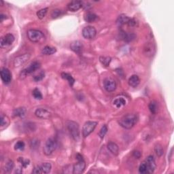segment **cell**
Wrapping results in <instances>:
<instances>
[{
  "label": "cell",
  "mask_w": 174,
  "mask_h": 174,
  "mask_svg": "<svg viewBox=\"0 0 174 174\" xmlns=\"http://www.w3.org/2000/svg\"><path fill=\"white\" fill-rule=\"evenodd\" d=\"M57 147V140L53 137L49 138V140L46 141V142L44 146V149H43L44 155L46 156L51 155L52 152L56 150Z\"/></svg>",
  "instance_id": "4"
},
{
  "label": "cell",
  "mask_w": 174,
  "mask_h": 174,
  "mask_svg": "<svg viewBox=\"0 0 174 174\" xmlns=\"http://www.w3.org/2000/svg\"><path fill=\"white\" fill-rule=\"evenodd\" d=\"M18 161H19V162L21 163V165L22 168H26L27 166H29V163H30L29 160L24 159V158H22V157H19Z\"/></svg>",
  "instance_id": "34"
},
{
  "label": "cell",
  "mask_w": 174,
  "mask_h": 174,
  "mask_svg": "<svg viewBox=\"0 0 174 174\" xmlns=\"http://www.w3.org/2000/svg\"><path fill=\"white\" fill-rule=\"evenodd\" d=\"M57 52V49L53 47H50L49 46H45L42 50V53L44 55H51Z\"/></svg>",
  "instance_id": "25"
},
{
  "label": "cell",
  "mask_w": 174,
  "mask_h": 174,
  "mask_svg": "<svg viewBox=\"0 0 174 174\" xmlns=\"http://www.w3.org/2000/svg\"><path fill=\"white\" fill-rule=\"evenodd\" d=\"M1 78L2 81L5 84H9L12 80V74L10 71L6 67L1 68Z\"/></svg>",
  "instance_id": "14"
},
{
  "label": "cell",
  "mask_w": 174,
  "mask_h": 174,
  "mask_svg": "<svg viewBox=\"0 0 174 174\" xmlns=\"http://www.w3.org/2000/svg\"><path fill=\"white\" fill-rule=\"evenodd\" d=\"M137 121V116L135 114H128L127 115L125 116L122 118L118 120V123L121 126L126 129H130L133 126L135 125V123Z\"/></svg>",
  "instance_id": "1"
},
{
  "label": "cell",
  "mask_w": 174,
  "mask_h": 174,
  "mask_svg": "<svg viewBox=\"0 0 174 174\" xmlns=\"http://www.w3.org/2000/svg\"><path fill=\"white\" fill-rule=\"evenodd\" d=\"M40 63L38 61H34L31 63L30 64L29 66L28 67L25 68V69H23L21 73V76H23L25 77L27 76L28 74H31V73L36 72V70L40 69Z\"/></svg>",
  "instance_id": "9"
},
{
  "label": "cell",
  "mask_w": 174,
  "mask_h": 174,
  "mask_svg": "<svg viewBox=\"0 0 174 174\" xmlns=\"http://www.w3.org/2000/svg\"><path fill=\"white\" fill-rule=\"evenodd\" d=\"M52 165L49 163H44L41 165L37 166L32 171V173L39 174V173H49L51 171Z\"/></svg>",
  "instance_id": "7"
},
{
  "label": "cell",
  "mask_w": 174,
  "mask_h": 174,
  "mask_svg": "<svg viewBox=\"0 0 174 174\" xmlns=\"http://www.w3.org/2000/svg\"><path fill=\"white\" fill-rule=\"evenodd\" d=\"M25 144L22 141H19L16 144L14 145V149L16 150H24Z\"/></svg>",
  "instance_id": "37"
},
{
  "label": "cell",
  "mask_w": 174,
  "mask_h": 174,
  "mask_svg": "<svg viewBox=\"0 0 174 174\" xmlns=\"http://www.w3.org/2000/svg\"><path fill=\"white\" fill-rule=\"evenodd\" d=\"M99 60L103 65H104L105 67H108L109 66L111 60H112V59H111L110 57L101 56L99 57Z\"/></svg>",
  "instance_id": "29"
},
{
  "label": "cell",
  "mask_w": 174,
  "mask_h": 174,
  "mask_svg": "<svg viewBox=\"0 0 174 174\" xmlns=\"http://www.w3.org/2000/svg\"><path fill=\"white\" fill-rule=\"evenodd\" d=\"M9 119L6 116H4L1 114V129H3L4 128H6L9 125Z\"/></svg>",
  "instance_id": "30"
},
{
  "label": "cell",
  "mask_w": 174,
  "mask_h": 174,
  "mask_svg": "<svg viewBox=\"0 0 174 174\" xmlns=\"http://www.w3.org/2000/svg\"><path fill=\"white\" fill-rule=\"evenodd\" d=\"M61 77L62 78H63V79L66 80L67 81L69 82V84L71 87H72V86L74 85L75 82V80L71 75H69V74H67V73H62Z\"/></svg>",
  "instance_id": "27"
},
{
  "label": "cell",
  "mask_w": 174,
  "mask_h": 174,
  "mask_svg": "<svg viewBox=\"0 0 174 174\" xmlns=\"http://www.w3.org/2000/svg\"><path fill=\"white\" fill-rule=\"evenodd\" d=\"M21 168H19L18 170H17V171H16V173H22V169H21Z\"/></svg>",
  "instance_id": "41"
},
{
  "label": "cell",
  "mask_w": 174,
  "mask_h": 174,
  "mask_svg": "<svg viewBox=\"0 0 174 174\" xmlns=\"http://www.w3.org/2000/svg\"><path fill=\"white\" fill-rule=\"evenodd\" d=\"M155 151L156 154V155L158 156H161L163 155V149L162 146L160 144H156L155 148Z\"/></svg>",
  "instance_id": "36"
},
{
  "label": "cell",
  "mask_w": 174,
  "mask_h": 174,
  "mask_svg": "<svg viewBox=\"0 0 174 174\" xmlns=\"http://www.w3.org/2000/svg\"><path fill=\"white\" fill-rule=\"evenodd\" d=\"M66 126L67 129L71 134L72 138L74 139L75 141H78L80 138V128L79 125L77 122H74V121H67Z\"/></svg>",
  "instance_id": "2"
},
{
  "label": "cell",
  "mask_w": 174,
  "mask_h": 174,
  "mask_svg": "<svg viewBox=\"0 0 174 174\" xmlns=\"http://www.w3.org/2000/svg\"><path fill=\"white\" fill-rule=\"evenodd\" d=\"M48 10H49L48 7L40 10L37 12V16L40 19H43L45 16H46L47 12H48Z\"/></svg>",
  "instance_id": "31"
},
{
  "label": "cell",
  "mask_w": 174,
  "mask_h": 174,
  "mask_svg": "<svg viewBox=\"0 0 174 174\" xmlns=\"http://www.w3.org/2000/svg\"><path fill=\"white\" fill-rule=\"evenodd\" d=\"M108 132V127L106 125H103V127L101 128L99 133H98V135L99 136V137L101 139H103L105 137V134H106Z\"/></svg>",
  "instance_id": "35"
},
{
  "label": "cell",
  "mask_w": 174,
  "mask_h": 174,
  "mask_svg": "<svg viewBox=\"0 0 174 174\" xmlns=\"http://www.w3.org/2000/svg\"><path fill=\"white\" fill-rule=\"evenodd\" d=\"M14 164L13 163V161L10 160L7 162V163L6 164V166H5V171H6V172H10V171H11L12 170V169L14 168Z\"/></svg>",
  "instance_id": "33"
},
{
  "label": "cell",
  "mask_w": 174,
  "mask_h": 174,
  "mask_svg": "<svg viewBox=\"0 0 174 174\" xmlns=\"http://www.w3.org/2000/svg\"><path fill=\"white\" fill-rule=\"evenodd\" d=\"M14 41V37L11 34H7L4 36L1 37L0 40V46L1 48H6L12 44Z\"/></svg>",
  "instance_id": "11"
},
{
  "label": "cell",
  "mask_w": 174,
  "mask_h": 174,
  "mask_svg": "<svg viewBox=\"0 0 174 174\" xmlns=\"http://www.w3.org/2000/svg\"><path fill=\"white\" fill-rule=\"evenodd\" d=\"M133 156H134L135 158H140L141 157V156H142V154H141L140 152H139V151H134V152H133Z\"/></svg>",
  "instance_id": "40"
},
{
  "label": "cell",
  "mask_w": 174,
  "mask_h": 174,
  "mask_svg": "<svg viewBox=\"0 0 174 174\" xmlns=\"http://www.w3.org/2000/svg\"><path fill=\"white\" fill-rule=\"evenodd\" d=\"M135 36L133 34H126V32L122 33V38L126 42H131L134 40Z\"/></svg>",
  "instance_id": "28"
},
{
  "label": "cell",
  "mask_w": 174,
  "mask_h": 174,
  "mask_svg": "<svg viewBox=\"0 0 174 174\" xmlns=\"http://www.w3.org/2000/svg\"><path fill=\"white\" fill-rule=\"evenodd\" d=\"M103 87L108 92H113L116 89V82L112 78H106L103 81Z\"/></svg>",
  "instance_id": "12"
},
{
  "label": "cell",
  "mask_w": 174,
  "mask_h": 174,
  "mask_svg": "<svg viewBox=\"0 0 174 174\" xmlns=\"http://www.w3.org/2000/svg\"><path fill=\"white\" fill-rule=\"evenodd\" d=\"M27 36L30 41L34 43L42 42L45 37L43 33L36 29H29L27 31Z\"/></svg>",
  "instance_id": "3"
},
{
  "label": "cell",
  "mask_w": 174,
  "mask_h": 174,
  "mask_svg": "<svg viewBox=\"0 0 174 174\" xmlns=\"http://www.w3.org/2000/svg\"><path fill=\"white\" fill-rule=\"evenodd\" d=\"M33 96L37 100H41L42 99V93L40 92V90L38 89H35L32 92Z\"/></svg>",
  "instance_id": "32"
},
{
  "label": "cell",
  "mask_w": 174,
  "mask_h": 174,
  "mask_svg": "<svg viewBox=\"0 0 174 174\" xmlns=\"http://www.w3.org/2000/svg\"><path fill=\"white\" fill-rule=\"evenodd\" d=\"M146 167V173H152L154 172L156 168L155 160L152 156H149L146 158V159L143 161Z\"/></svg>",
  "instance_id": "8"
},
{
  "label": "cell",
  "mask_w": 174,
  "mask_h": 174,
  "mask_svg": "<svg viewBox=\"0 0 174 174\" xmlns=\"http://www.w3.org/2000/svg\"><path fill=\"white\" fill-rule=\"evenodd\" d=\"M63 14V12L60 10H55L52 11V19H57L58 17H59Z\"/></svg>",
  "instance_id": "38"
},
{
  "label": "cell",
  "mask_w": 174,
  "mask_h": 174,
  "mask_svg": "<svg viewBox=\"0 0 174 174\" xmlns=\"http://www.w3.org/2000/svg\"><path fill=\"white\" fill-rule=\"evenodd\" d=\"M128 84L132 87H137L140 82V78L137 75H133L128 79Z\"/></svg>",
  "instance_id": "19"
},
{
  "label": "cell",
  "mask_w": 174,
  "mask_h": 174,
  "mask_svg": "<svg viewBox=\"0 0 174 174\" xmlns=\"http://www.w3.org/2000/svg\"><path fill=\"white\" fill-rule=\"evenodd\" d=\"M107 147L108 148V150L110 151V152H112L114 155L116 156L118 155V152H119V148H118V146L116 143L110 142L108 143Z\"/></svg>",
  "instance_id": "18"
},
{
  "label": "cell",
  "mask_w": 174,
  "mask_h": 174,
  "mask_svg": "<svg viewBox=\"0 0 174 174\" xmlns=\"http://www.w3.org/2000/svg\"><path fill=\"white\" fill-rule=\"evenodd\" d=\"M131 20V19L129 18V17H128L125 14H122L118 17V19L117 20V23L119 25H123L125 24L128 25Z\"/></svg>",
  "instance_id": "21"
},
{
  "label": "cell",
  "mask_w": 174,
  "mask_h": 174,
  "mask_svg": "<svg viewBox=\"0 0 174 174\" xmlns=\"http://www.w3.org/2000/svg\"><path fill=\"white\" fill-rule=\"evenodd\" d=\"M83 3L82 1L80 0H75V1H72L70 3L68 4L67 7L69 10L72 12H76L78 10H80L83 6Z\"/></svg>",
  "instance_id": "16"
},
{
  "label": "cell",
  "mask_w": 174,
  "mask_h": 174,
  "mask_svg": "<svg viewBox=\"0 0 174 174\" xmlns=\"http://www.w3.org/2000/svg\"><path fill=\"white\" fill-rule=\"evenodd\" d=\"M126 103H127V102H126L125 99L122 97L116 98L114 102H113V104L117 108H120L122 106H124V105H126Z\"/></svg>",
  "instance_id": "23"
},
{
  "label": "cell",
  "mask_w": 174,
  "mask_h": 174,
  "mask_svg": "<svg viewBox=\"0 0 174 174\" xmlns=\"http://www.w3.org/2000/svg\"><path fill=\"white\" fill-rule=\"evenodd\" d=\"M155 47H154V45L150 44V43H148L146 45V46L144 47V49H143V51H144V54L146 56L150 57L152 56L154 52H155Z\"/></svg>",
  "instance_id": "20"
},
{
  "label": "cell",
  "mask_w": 174,
  "mask_h": 174,
  "mask_svg": "<svg viewBox=\"0 0 174 174\" xmlns=\"http://www.w3.org/2000/svg\"><path fill=\"white\" fill-rule=\"evenodd\" d=\"M70 48H71V49L73 51L75 52V53L80 54L83 49L82 43L78 41V40H76V41H74L72 43L71 45H70Z\"/></svg>",
  "instance_id": "17"
},
{
  "label": "cell",
  "mask_w": 174,
  "mask_h": 174,
  "mask_svg": "<svg viewBox=\"0 0 174 174\" xmlns=\"http://www.w3.org/2000/svg\"><path fill=\"white\" fill-rule=\"evenodd\" d=\"M26 114V109L25 108H18L13 111V116L14 117H24Z\"/></svg>",
  "instance_id": "22"
},
{
  "label": "cell",
  "mask_w": 174,
  "mask_h": 174,
  "mask_svg": "<svg viewBox=\"0 0 174 174\" xmlns=\"http://www.w3.org/2000/svg\"><path fill=\"white\" fill-rule=\"evenodd\" d=\"M97 31L94 27L87 26L82 29V36L86 39L91 40L96 36Z\"/></svg>",
  "instance_id": "10"
},
{
  "label": "cell",
  "mask_w": 174,
  "mask_h": 174,
  "mask_svg": "<svg viewBox=\"0 0 174 174\" xmlns=\"http://www.w3.org/2000/svg\"><path fill=\"white\" fill-rule=\"evenodd\" d=\"M148 108H149V110L152 114H156V113L158 112V105L157 102H155V101H152V102L149 103Z\"/></svg>",
  "instance_id": "26"
},
{
  "label": "cell",
  "mask_w": 174,
  "mask_h": 174,
  "mask_svg": "<svg viewBox=\"0 0 174 174\" xmlns=\"http://www.w3.org/2000/svg\"><path fill=\"white\" fill-rule=\"evenodd\" d=\"M84 19L87 22H93L97 21L98 19V16L96 14L91 13V12H88L84 15Z\"/></svg>",
  "instance_id": "24"
},
{
  "label": "cell",
  "mask_w": 174,
  "mask_h": 174,
  "mask_svg": "<svg viewBox=\"0 0 174 174\" xmlns=\"http://www.w3.org/2000/svg\"><path fill=\"white\" fill-rule=\"evenodd\" d=\"M35 114L37 117L40 118H43V119H48L51 117V113L49 110L44 108H38L35 112Z\"/></svg>",
  "instance_id": "15"
},
{
  "label": "cell",
  "mask_w": 174,
  "mask_h": 174,
  "mask_svg": "<svg viewBox=\"0 0 174 174\" xmlns=\"http://www.w3.org/2000/svg\"><path fill=\"white\" fill-rule=\"evenodd\" d=\"M30 55L29 54H25L21 56L17 57L14 59V65L15 67H19L24 65L27 60L29 59Z\"/></svg>",
  "instance_id": "13"
},
{
  "label": "cell",
  "mask_w": 174,
  "mask_h": 174,
  "mask_svg": "<svg viewBox=\"0 0 174 174\" xmlns=\"http://www.w3.org/2000/svg\"><path fill=\"white\" fill-rule=\"evenodd\" d=\"M44 76H45L44 72H42L41 73H40L38 75H36V76H34V81H36V82L41 81V80H42L43 79H44Z\"/></svg>",
  "instance_id": "39"
},
{
  "label": "cell",
  "mask_w": 174,
  "mask_h": 174,
  "mask_svg": "<svg viewBox=\"0 0 174 174\" xmlns=\"http://www.w3.org/2000/svg\"><path fill=\"white\" fill-rule=\"evenodd\" d=\"M97 125V122L94 121H88L85 122L82 128V135L84 137H87L90 133L94 131L95 128H96Z\"/></svg>",
  "instance_id": "6"
},
{
  "label": "cell",
  "mask_w": 174,
  "mask_h": 174,
  "mask_svg": "<svg viewBox=\"0 0 174 174\" xmlns=\"http://www.w3.org/2000/svg\"><path fill=\"white\" fill-rule=\"evenodd\" d=\"M75 157H76V159L78 160V163L74 165V167H73V173H82L84 172L86 167L85 161L84 158H83V156L81 155H80V154H77Z\"/></svg>",
  "instance_id": "5"
}]
</instances>
